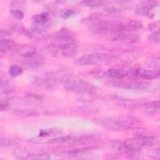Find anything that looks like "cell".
<instances>
[{
  "label": "cell",
  "mask_w": 160,
  "mask_h": 160,
  "mask_svg": "<svg viewBox=\"0 0 160 160\" xmlns=\"http://www.w3.org/2000/svg\"><path fill=\"white\" fill-rule=\"evenodd\" d=\"M32 23L36 24H44L49 22V14L47 12H42L37 14H34L32 18Z\"/></svg>",
  "instance_id": "18"
},
{
  "label": "cell",
  "mask_w": 160,
  "mask_h": 160,
  "mask_svg": "<svg viewBox=\"0 0 160 160\" xmlns=\"http://www.w3.org/2000/svg\"><path fill=\"white\" fill-rule=\"evenodd\" d=\"M93 121L104 128L116 131L132 129L138 124V121L131 118L101 116L94 118Z\"/></svg>",
  "instance_id": "2"
},
{
  "label": "cell",
  "mask_w": 160,
  "mask_h": 160,
  "mask_svg": "<svg viewBox=\"0 0 160 160\" xmlns=\"http://www.w3.org/2000/svg\"><path fill=\"white\" fill-rule=\"evenodd\" d=\"M106 85L109 87L133 89V90H143L147 89L149 84L146 82L136 81H126L122 79H113L108 81L106 82Z\"/></svg>",
  "instance_id": "6"
},
{
  "label": "cell",
  "mask_w": 160,
  "mask_h": 160,
  "mask_svg": "<svg viewBox=\"0 0 160 160\" xmlns=\"http://www.w3.org/2000/svg\"><path fill=\"white\" fill-rule=\"evenodd\" d=\"M114 56L106 52H96L84 54L79 57L75 62L79 66L102 65L109 63Z\"/></svg>",
  "instance_id": "4"
},
{
  "label": "cell",
  "mask_w": 160,
  "mask_h": 160,
  "mask_svg": "<svg viewBox=\"0 0 160 160\" xmlns=\"http://www.w3.org/2000/svg\"><path fill=\"white\" fill-rule=\"evenodd\" d=\"M159 71H152L141 68H131L128 71V78L141 79H153L159 77Z\"/></svg>",
  "instance_id": "8"
},
{
  "label": "cell",
  "mask_w": 160,
  "mask_h": 160,
  "mask_svg": "<svg viewBox=\"0 0 160 160\" xmlns=\"http://www.w3.org/2000/svg\"><path fill=\"white\" fill-rule=\"evenodd\" d=\"M106 74L113 79H122L128 78V71L121 68H110L107 70Z\"/></svg>",
  "instance_id": "15"
},
{
  "label": "cell",
  "mask_w": 160,
  "mask_h": 160,
  "mask_svg": "<svg viewBox=\"0 0 160 160\" xmlns=\"http://www.w3.org/2000/svg\"><path fill=\"white\" fill-rule=\"evenodd\" d=\"M49 27V23H44V24H36L32 23L31 26V31L36 33H42L45 32Z\"/></svg>",
  "instance_id": "22"
},
{
  "label": "cell",
  "mask_w": 160,
  "mask_h": 160,
  "mask_svg": "<svg viewBox=\"0 0 160 160\" xmlns=\"http://www.w3.org/2000/svg\"><path fill=\"white\" fill-rule=\"evenodd\" d=\"M78 42L75 34L67 28L61 29L51 42V49L56 55L74 57L77 52Z\"/></svg>",
  "instance_id": "1"
},
{
  "label": "cell",
  "mask_w": 160,
  "mask_h": 160,
  "mask_svg": "<svg viewBox=\"0 0 160 160\" xmlns=\"http://www.w3.org/2000/svg\"><path fill=\"white\" fill-rule=\"evenodd\" d=\"M142 107L143 108L144 110L148 114H155L158 112L159 111V101H144Z\"/></svg>",
  "instance_id": "16"
},
{
  "label": "cell",
  "mask_w": 160,
  "mask_h": 160,
  "mask_svg": "<svg viewBox=\"0 0 160 160\" xmlns=\"http://www.w3.org/2000/svg\"><path fill=\"white\" fill-rule=\"evenodd\" d=\"M86 6L90 8H99L104 6V2L99 1H84L82 2Z\"/></svg>",
  "instance_id": "25"
},
{
  "label": "cell",
  "mask_w": 160,
  "mask_h": 160,
  "mask_svg": "<svg viewBox=\"0 0 160 160\" xmlns=\"http://www.w3.org/2000/svg\"><path fill=\"white\" fill-rule=\"evenodd\" d=\"M12 113L13 114L19 116H36L38 114V112L36 109H14L12 110Z\"/></svg>",
  "instance_id": "20"
},
{
  "label": "cell",
  "mask_w": 160,
  "mask_h": 160,
  "mask_svg": "<svg viewBox=\"0 0 160 160\" xmlns=\"http://www.w3.org/2000/svg\"><path fill=\"white\" fill-rule=\"evenodd\" d=\"M57 130L56 129H41L39 132V136L41 137H46V136H49L50 135L53 134L54 132H56Z\"/></svg>",
  "instance_id": "30"
},
{
  "label": "cell",
  "mask_w": 160,
  "mask_h": 160,
  "mask_svg": "<svg viewBox=\"0 0 160 160\" xmlns=\"http://www.w3.org/2000/svg\"><path fill=\"white\" fill-rule=\"evenodd\" d=\"M12 156L19 159H38L40 152H35L27 147L19 146L16 148Z\"/></svg>",
  "instance_id": "10"
},
{
  "label": "cell",
  "mask_w": 160,
  "mask_h": 160,
  "mask_svg": "<svg viewBox=\"0 0 160 160\" xmlns=\"http://www.w3.org/2000/svg\"><path fill=\"white\" fill-rule=\"evenodd\" d=\"M8 72L11 76L17 77L18 76H20L22 74V70L20 66H19L18 65L14 64V65H12L11 66L9 67Z\"/></svg>",
  "instance_id": "23"
},
{
  "label": "cell",
  "mask_w": 160,
  "mask_h": 160,
  "mask_svg": "<svg viewBox=\"0 0 160 160\" xmlns=\"http://www.w3.org/2000/svg\"><path fill=\"white\" fill-rule=\"evenodd\" d=\"M74 11L69 8L62 9L59 12V16L63 19H67L74 14Z\"/></svg>",
  "instance_id": "26"
},
{
  "label": "cell",
  "mask_w": 160,
  "mask_h": 160,
  "mask_svg": "<svg viewBox=\"0 0 160 160\" xmlns=\"http://www.w3.org/2000/svg\"><path fill=\"white\" fill-rule=\"evenodd\" d=\"M146 66L152 68H159V58L158 57H153L149 58L146 61Z\"/></svg>",
  "instance_id": "24"
},
{
  "label": "cell",
  "mask_w": 160,
  "mask_h": 160,
  "mask_svg": "<svg viewBox=\"0 0 160 160\" xmlns=\"http://www.w3.org/2000/svg\"><path fill=\"white\" fill-rule=\"evenodd\" d=\"M61 82L64 88L71 92L90 96L96 92V87L77 76L64 75L61 78Z\"/></svg>",
  "instance_id": "3"
},
{
  "label": "cell",
  "mask_w": 160,
  "mask_h": 160,
  "mask_svg": "<svg viewBox=\"0 0 160 160\" xmlns=\"http://www.w3.org/2000/svg\"><path fill=\"white\" fill-rule=\"evenodd\" d=\"M148 39L154 42V43H159L160 41L159 39V31L154 33H152L151 35L149 36Z\"/></svg>",
  "instance_id": "31"
},
{
  "label": "cell",
  "mask_w": 160,
  "mask_h": 160,
  "mask_svg": "<svg viewBox=\"0 0 160 160\" xmlns=\"http://www.w3.org/2000/svg\"><path fill=\"white\" fill-rule=\"evenodd\" d=\"M45 62L44 59L37 54L24 59V65L29 68H36L42 66Z\"/></svg>",
  "instance_id": "13"
},
{
  "label": "cell",
  "mask_w": 160,
  "mask_h": 160,
  "mask_svg": "<svg viewBox=\"0 0 160 160\" xmlns=\"http://www.w3.org/2000/svg\"><path fill=\"white\" fill-rule=\"evenodd\" d=\"M111 146L114 151L122 154L129 158H140V150L134 148L127 141H113L111 144Z\"/></svg>",
  "instance_id": "7"
},
{
  "label": "cell",
  "mask_w": 160,
  "mask_h": 160,
  "mask_svg": "<svg viewBox=\"0 0 160 160\" xmlns=\"http://www.w3.org/2000/svg\"><path fill=\"white\" fill-rule=\"evenodd\" d=\"M159 22L158 21L152 22L149 23L148 25V29L152 33L159 32Z\"/></svg>",
  "instance_id": "29"
},
{
  "label": "cell",
  "mask_w": 160,
  "mask_h": 160,
  "mask_svg": "<svg viewBox=\"0 0 160 160\" xmlns=\"http://www.w3.org/2000/svg\"><path fill=\"white\" fill-rule=\"evenodd\" d=\"M125 28L128 32H132L142 29V23L138 21L130 20L125 24Z\"/></svg>",
  "instance_id": "19"
},
{
  "label": "cell",
  "mask_w": 160,
  "mask_h": 160,
  "mask_svg": "<svg viewBox=\"0 0 160 160\" xmlns=\"http://www.w3.org/2000/svg\"><path fill=\"white\" fill-rule=\"evenodd\" d=\"M16 51L19 55L23 56L24 59L29 58L36 54V48L33 46L29 44H24L18 46Z\"/></svg>",
  "instance_id": "14"
},
{
  "label": "cell",
  "mask_w": 160,
  "mask_h": 160,
  "mask_svg": "<svg viewBox=\"0 0 160 160\" xmlns=\"http://www.w3.org/2000/svg\"><path fill=\"white\" fill-rule=\"evenodd\" d=\"M10 14L14 17L16 19H19V20H21L22 19H23L24 18V13L21 10H19V9H11L10 10Z\"/></svg>",
  "instance_id": "27"
},
{
  "label": "cell",
  "mask_w": 160,
  "mask_h": 160,
  "mask_svg": "<svg viewBox=\"0 0 160 160\" xmlns=\"http://www.w3.org/2000/svg\"><path fill=\"white\" fill-rule=\"evenodd\" d=\"M116 103L124 108L126 109H136L139 107H142L144 101L140 99H124V98H115Z\"/></svg>",
  "instance_id": "12"
},
{
  "label": "cell",
  "mask_w": 160,
  "mask_h": 160,
  "mask_svg": "<svg viewBox=\"0 0 160 160\" xmlns=\"http://www.w3.org/2000/svg\"><path fill=\"white\" fill-rule=\"evenodd\" d=\"M19 143V140L12 137H4L1 139V148H8Z\"/></svg>",
  "instance_id": "21"
},
{
  "label": "cell",
  "mask_w": 160,
  "mask_h": 160,
  "mask_svg": "<svg viewBox=\"0 0 160 160\" xmlns=\"http://www.w3.org/2000/svg\"><path fill=\"white\" fill-rule=\"evenodd\" d=\"M26 2L24 1H12L11 3V9H19L21 10V9L25 5Z\"/></svg>",
  "instance_id": "28"
},
{
  "label": "cell",
  "mask_w": 160,
  "mask_h": 160,
  "mask_svg": "<svg viewBox=\"0 0 160 160\" xmlns=\"http://www.w3.org/2000/svg\"><path fill=\"white\" fill-rule=\"evenodd\" d=\"M158 5V3L157 1H148L145 4L136 8L135 13L138 16L152 18L154 16V9Z\"/></svg>",
  "instance_id": "11"
},
{
  "label": "cell",
  "mask_w": 160,
  "mask_h": 160,
  "mask_svg": "<svg viewBox=\"0 0 160 160\" xmlns=\"http://www.w3.org/2000/svg\"><path fill=\"white\" fill-rule=\"evenodd\" d=\"M156 141V137L149 134L139 133L134 136L132 139L127 141L134 148L138 150L145 146L152 145Z\"/></svg>",
  "instance_id": "9"
},
{
  "label": "cell",
  "mask_w": 160,
  "mask_h": 160,
  "mask_svg": "<svg viewBox=\"0 0 160 160\" xmlns=\"http://www.w3.org/2000/svg\"><path fill=\"white\" fill-rule=\"evenodd\" d=\"M18 46L17 44L11 39H2L0 42V50L1 52H6L12 49H15L17 48Z\"/></svg>",
  "instance_id": "17"
},
{
  "label": "cell",
  "mask_w": 160,
  "mask_h": 160,
  "mask_svg": "<svg viewBox=\"0 0 160 160\" xmlns=\"http://www.w3.org/2000/svg\"><path fill=\"white\" fill-rule=\"evenodd\" d=\"M101 138L98 134H69L65 136L58 137L48 140V143H62V142H79L96 141Z\"/></svg>",
  "instance_id": "5"
}]
</instances>
